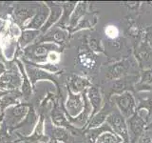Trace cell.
Returning a JSON list of instances; mask_svg holds the SVG:
<instances>
[{
    "label": "cell",
    "mask_w": 152,
    "mask_h": 143,
    "mask_svg": "<svg viewBox=\"0 0 152 143\" xmlns=\"http://www.w3.org/2000/svg\"><path fill=\"white\" fill-rule=\"evenodd\" d=\"M61 47L53 43L35 42L23 50V58L34 64L48 63V56L51 52H60Z\"/></svg>",
    "instance_id": "obj_1"
},
{
    "label": "cell",
    "mask_w": 152,
    "mask_h": 143,
    "mask_svg": "<svg viewBox=\"0 0 152 143\" xmlns=\"http://www.w3.org/2000/svg\"><path fill=\"white\" fill-rule=\"evenodd\" d=\"M30 105L26 103H19L14 106L9 107L3 112V122L6 124L10 131H12L18 124H20L26 117Z\"/></svg>",
    "instance_id": "obj_2"
},
{
    "label": "cell",
    "mask_w": 152,
    "mask_h": 143,
    "mask_svg": "<svg viewBox=\"0 0 152 143\" xmlns=\"http://www.w3.org/2000/svg\"><path fill=\"white\" fill-rule=\"evenodd\" d=\"M22 62H23L24 66H25V70L27 72L28 77L30 79L32 87H34V85L36 84L37 81L49 80L56 86L57 89H58V92H59L60 91L59 83H58V80H57V77L54 74L49 73V72H47L45 70L38 68V67L34 66L31 62L28 61L25 58H22Z\"/></svg>",
    "instance_id": "obj_3"
},
{
    "label": "cell",
    "mask_w": 152,
    "mask_h": 143,
    "mask_svg": "<svg viewBox=\"0 0 152 143\" xmlns=\"http://www.w3.org/2000/svg\"><path fill=\"white\" fill-rule=\"evenodd\" d=\"M112 101L118 108L119 113L126 119L131 117L136 113V102L134 97L129 91L113 95Z\"/></svg>",
    "instance_id": "obj_4"
},
{
    "label": "cell",
    "mask_w": 152,
    "mask_h": 143,
    "mask_svg": "<svg viewBox=\"0 0 152 143\" xmlns=\"http://www.w3.org/2000/svg\"><path fill=\"white\" fill-rule=\"evenodd\" d=\"M106 122L110 126L113 133H115L118 137L121 138L123 142L129 143V140H128V129H127L126 119L119 113V111L118 112L113 111L107 117Z\"/></svg>",
    "instance_id": "obj_5"
},
{
    "label": "cell",
    "mask_w": 152,
    "mask_h": 143,
    "mask_svg": "<svg viewBox=\"0 0 152 143\" xmlns=\"http://www.w3.org/2000/svg\"><path fill=\"white\" fill-rule=\"evenodd\" d=\"M6 70L0 76V91L2 92H12L19 91L22 86V77L20 72L15 69Z\"/></svg>",
    "instance_id": "obj_6"
},
{
    "label": "cell",
    "mask_w": 152,
    "mask_h": 143,
    "mask_svg": "<svg viewBox=\"0 0 152 143\" xmlns=\"http://www.w3.org/2000/svg\"><path fill=\"white\" fill-rule=\"evenodd\" d=\"M126 123L129 143H137L140 137L144 135L146 120L142 118L136 111V113L131 117L126 119Z\"/></svg>",
    "instance_id": "obj_7"
},
{
    "label": "cell",
    "mask_w": 152,
    "mask_h": 143,
    "mask_svg": "<svg viewBox=\"0 0 152 143\" xmlns=\"http://www.w3.org/2000/svg\"><path fill=\"white\" fill-rule=\"evenodd\" d=\"M66 116L76 117L82 113L84 109V99L82 94H74L68 89V98L63 107Z\"/></svg>",
    "instance_id": "obj_8"
},
{
    "label": "cell",
    "mask_w": 152,
    "mask_h": 143,
    "mask_svg": "<svg viewBox=\"0 0 152 143\" xmlns=\"http://www.w3.org/2000/svg\"><path fill=\"white\" fill-rule=\"evenodd\" d=\"M69 32L59 27L53 26L47 32L43 33L36 40L38 43H53L58 46H63L68 40ZM35 43V42H34Z\"/></svg>",
    "instance_id": "obj_9"
},
{
    "label": "cell",
    "mask_w": 152,
    "mask_h": 143,
    "mask_svg": "<svg viewBox=\"0 0 152 143\" xmlns=\"http://www.w3.org/2000/svg\"><path fill=\"white\" fill-rule=\"evenodd\" d=\"M38 116L36 114V112L34 108L30 105V108H28V112L27 114L26 117L24 118V120L18 124V125L13 129L12 131L15 130L17 133V135L19 136V137H26L28 136L32 133L33 129H34L36 123L38 121ZM11 131V132H12Z\"/></svg>",
    "instance_id": "obj_10"
},
{
    "label": "cell",
    "mask_w": 152,
    "mask_h": 143,
    "mask_svg": "<svg viewBox=\"0 0 152 143\" xmlns=\"http://www.w3.org/2000/svg\"><path fill=\"white\" fill-rule=\"evenodd\" d=\"M49 14H50V9L46 5V3L40 4L38 6V10L36 11L34 15L23 26V30L41 31V29L44 27L48 17H49Z\"/></svg>",
    "instance_id": "obj_11"
},
{
    "label": "cell",
    "mask_w": 152,
    "mask_h": 143,
    "mask_svg": "<svg viewBox=\"0 0 152 143\" xmlns=\"http://www.w3.org/2000/svg\"><path fill=\"white\" fill-rule=\"evenodd\" d=\"M51 123L56 127H62L68 129L70 133H78L79 129L70 125V123L68 120V117H66V114L64 112V109L62 108V106L60 107L59 102L57 100L54 101L53 108H52L51 111Z\"/></svg>",
    "instance_id": "obj_12"
},
{
    "label": "cell",
    "mask_w": 152,
    "mask_h": 143,
    "mask_svg": "<svg viewBox=\"0 0 152 143\" xmlns=\"http://www.w3.org/2000/svg\"><path fill=\"white\" fill-rule=\"evenodd\" d=\"M46 5L50 9V14L44 27H43L40 31L42 35L47 32L50 28L55 26L56 24L58 23V21L60 20V18L62 16V13H63L61 4H57L55 2H46Z\"/></svg>",
    "instance_id": "obj_13"
},
{
    "label": "cell",
    "mask_w": 152,
    "mask_h": 143,
    "mask_svg": "<svg viewBox=\"0 0 152 143\" xmlns=\"http://www.w3.org/2000/svg\"><path fill=\"white\" fill-rule=\"evenodd\" d=\"M90 86H91L90 81L84 76L71 74L69 78H68V89H69L74 94H82L85 91H87Z\"/></svg>",
    "instance_id": "obj_14"
},
{
    "label": "cell",
    "mask_w": 152,
    "mask_h": 143,
    "mask_svg": "<svg viewBox=\"0 0 152 143\" xmlns=\"http://www.w3.org/2000/svg\"><path fill=\"white\" fill-rule=\"evenodd\" d=\"M113 112V108L110 106V103H106L103 105L102 109L96 114L90 118V120L87 126V129H92L103 125L107 121V117ZM86 129V130H87Z\"/></svg>",
    "instance_id": "obj_15"
},
{
    "label": "cell",
    "mask_w": 152,
    "mask_h": 143,
    "mask_svg": "<svg viewBox=\"0 0 152 143\" xmlns=\"http://www.w3.org/2000/svg\"><path fill=\"white\" fill-rule=\"evenodd\" d=\"M15 64L17 66L19 72H20V74H21V77H22V86H21L20 92L22 94V97L27 100L31 97V95L32 94V88L33 87H32L30 79H28V77L27 72L25 70V66H24L22 60L16 59Z\"/></svg>",
    "instance_id": "obj_16"
},
{
    "label": "cell",
    "mask_w": 152,
    "mask_h": 143,
    "mask_svg": "<svg viewBox=\"0 0 152 143\" xmlns=\"http://www.w3.org/2000/svg\"><path fill=\"white\" fill-rule=\"evenodd\" d=\"M87 95L88 98L89 100V103L92 107V114L91 117L96 114L98 112H100V110L103 107V97L100 89L96 86H90V87L87 90Z\"/></svg>",
    "instance_id": "obj_17"
},
{
    "label": "cell",
    "mask_w": 152,
    "mask_h": 143,
    "mask_svg": "<svg viewBox=\"0 0 152 143\" xmlns=\"http://www.w3.org/2000/svg\"><path fill=\"white\" fill-rule=\"evenodd\" d=\"M87 2H78L77 5H76L69 19V24L68 28V32L69 33H71V32L74 30L76 26L79 24V22L83 19L84 15L86 14V12H87Z\"/></svg>",
    "instance_id": "obj_18"
},
{
    "label": "cell",
    "mask_w": 152,
    "mask_h": 143,
    "mask_svg": "<svg viewBox=\"0 0 152 143\" xmlns=\"http://www.w3.org/2000/svg\"><path fill=\"white\" fill-rule=\"evenodd\" d=\"M22 97V94L20 91H12V92H5L2 97H0V108L1 111L4 112L9 107L17 105L20 102V98Z\"/></svg>",
    "instance_id": "obj_19"
},
{
    "label": "cell",
    "mask_w": 152,
    "mask_h": 143,
    "mask_svg": "<svg viewBox=\"0 0 152 143\" xmlns=\"http://www.w3.org/2000/svg\"><path fill=\"white\" fill-rule=\"evenodd\" d=\"M77 3L78 2L69 1V2H65L63 4H61L63 13H62V16L60 18V20L55 25L56 27H59L61 29H63V30L68 31L70 16H71V14H72V12H73V10L75 9Z\"/></svg>",
    "instance_id": "obj_20"
},
{
    "label": "cell",
    "mask_w": 152,
    "mask_h": 143,
    "mask_svg": "<svg viewBox=\"0 0 152 143\" xmlns=\"http://www.w3.org/2000/svg\"><path fill=\"white\" fill-rule=\"evenodd\" d=\"M42 35L40 31L36 30H23L20 32V35L18 38V44L20 46L22 50L25 48L31 46L33 44L36 40L39 38V36Z\"/></svg>",
    "instance_id": "obj_21"
},
{
    "label": "cell",
    "mask_w": 152,
    "mask_h": 143,
    "mask_svg": "<svg viewBox=\"0 0 152 143\" xmlns=\"http://www.w3.org/2000/svg\"><path fill=\"white\" fill-rule=\"evenodd\" d=\"M104 133H113L112 129L107 122H104L103 125L96 128L87 129L86 130V136H87L89 143H96L98 138Z\"/></svg>",
    "instance_id": "obj_22"
},
{
    "label": "cell",
    "mask_w": 152,
    "mask_h": 143,
    "mask_svg": "<svg viewBox=\"0 0 152 143\" xmlns=\"http://www.w3.org/2000/svg\"><path fill=\"white\" fill-rule=\"evenodd\" d=\"M127 69H128V65L125 61L119 62V63L114 64L109 68L107 77L108 79H116L119 77H123L126 74Z\"/></svg>",
    "instance_id": "obj_23"
},
{
    "label": "cell",
    "mask_w": 152,
    "mask_h": 143,
    "mask_svg": "<svg viewBox=\"0 0 152 143\" xmlns=\"http://www.w3.org/2000/svg\"><path fill=\"white\" fill-rule=\"evenodd\" d=\"M36 10L33 8H27V7H20L15 11V18L16 22L21 25H25V22L34 15Z\"/></svg>",
    "instance_id": "obj_24"
},
{
    "label": "cell",
    "mask_w": 152,
    "mask_h": 143,
    "mask_svg": "<svg viewBox=\"0 0 152 143\" xmlns=\"http://www.w3.org/2000/svg\"><path fill=\"white\" fill-rule=\"evenodd\" d=\"M78 59L80 64L87 69H92L96 64V58L92 55V52H84L83 54L79 55Z\"/></svg>",
    "instance_id": "obj_25"
},
{
    "label": "cell",
    "mask_w": 152,
    "mask_h": 143,
    "mask_svg": "<svg viewBox=\"0 0 152 143\" xmlns=\"http://www.w3.org/2000/svg\"><path fill=\"white\" fill-rule=\"evenodd\" d=\"M0 143H13L12 132L4 122L0 127Z\"/></svg>",
    "instance_id": "obj_26"
},
{
    "label": "cell",
    "mask_w": 152,
    "mask_h": 143,
    "mask_svg": "<svg viewBox=\"0 0 152 143\" xmlns=\"http://www.w3.org/2000/svg\"><path fill=\"white\" fill-rule=\"evenodd\" d=\"M97 142H100V143H121L122 139L113 133H104L98 138Z\"/></svg>",
    "instance_id": "obj_27"
},
{
    "label": "cell",
    "mask_w": 152,
    "mask_h": 143,
    "mask_svg": "<svg viewBox=\"0 0 152 143\" xmlns=\"http://www.w3.org/2000/svg\"><path fill=\"white\" fill-rule=\"evenodd\" d=\"M152 83V70H146V71H144L142 73V75H141V81H140V86L142 87H147L149 88V84Z\"/></svg>",
    "instance_id": "obj_28"
},
{
    "label": "cell",
    "mask_w": 152,
    "mask_h": 143,
    "mask_svg": "<svg viewBox=\"0 0 152 143\" xmlns=\"http://www.w3.org/2000/svg\"><path fill=\"white\" fill-rule=\"evenodd\" d=\"M89 46H90V49H91L93 52H104V49H103V46L101 44V42L97 39H92L89 40Z\"/></svg>",
    "instance_id": "obj_29"
},
{
    "label": "cell",
    "mask_w": 152,
    "mask_h": 143,
    "mask_svg": "<svg viewBox=\"0 0 152 143\" xmlns=\"http://www.w3.org/2000/svg\"><path fill=\"white\" fill-rule=\"evenodd\" d=\"M137 143H151V139H150V137H149V136L142 135V136L140 137L139 141H138Z\"/></svg>",
    "instance_id": "obj_30"
},
{
    "label": "cell",
    "mask_w": 152,
    "mask_h": 143,
    "mask_svg": "<svg viewBox=\"0 0 152 143\" xmlns=\"http://www.w3.org/2000/svg\"><path fill=\"white\" fill-rule=\"evenodd\" d=\"M147 42H148V44L152 48V32H148V35H147Z\"/></svg>",
    "instance_id": "obj_31"
},
{
    "label": "cell",
    "mask_w": 152,
    "mask_h": 143,
    "mask_svg": "<svg viewBox=\"0 0 152 143\" xmlns=\"http://www.w3.org/2000/svg\"><path fill=\"white\" fill-rule=\"evenodd\" d=\"M5 71H6V67H5V65H3L1 62H0V76H1V74L4 73Z\"/></svg>",
    "instance_id": "obj_32"
},
{
    "label": "cell",
    "mask_w": 152,
    "mask_h": 143,
    "mask_svg": "<svg viewBox=\"0 0 152 143\" xmlns=\"http://www.w3.org/2000/svg\"><path fill=\"white\" fill-rule=\"evenodd\" d=\"M15 143H38V142H33V141H28V140H19Z\"/></svg>",
    "instance_id": "obj_33"
},
{
    "label": "cell",
    "mask_w": 152,
    "mask_h": 143,
    "mask_svg": "<svg viewBox=\"0 0 152 143\" xmlns=\"http://www.w3.org/2000/svg\"><path fill=\"white\" fill-rule=\"evenodd\" d=\"M3 118H4V114H3V113H2V114L0 116V127H1V124H2V122H3Z\"/></svg>",
    "instance_id": "obj_34"
},
{
    "label": "cell",
    "mask_w": 152,
    "mask_h": 143,
    "mask_svg": "<svg viewBox=\"0 0 152 143\" xmlns=\"http://www.w3.org/2000/svg\"><path fill=\"white\" fill-rule=\"evenodd\" d=\"M2 113H3V112L1 111V108H0V116H1V114H2Z\"/></svg>",
    "instance_id": "obj_35"
},
{
    "label": "cell",
    "mask_w": 152,
    "mask_h": 143,
    "mask_svg": "<svg viewBox=\"0 0 152 143\" xmlns=\"http://www.w3.org/2000/svg\"><path fill=\"white\" fill-rule=\"evenodd\" d=\"M121 143H125V142H123V141H122V142H121Z\"/></svg>",
    "instance_id": "obj_36"
},
{
    "label": "cell",
    "mask_w": 152,
    "mask_h": 143,
    "mask_svg": "<svg viewBox=\"0 0 152 143\" xmlns=\"http://www.w3.org/2000/svg\"><path fill=\"white\" fill-rule=\"evenodd\" d=\"M96 143H100V142H96Z\"/></svg>",
    "instance_id": "obj_37"
}]
</instances>
